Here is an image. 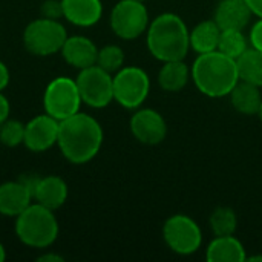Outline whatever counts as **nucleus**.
Returning a JSON list of instances; mask_svg holds the SVG:
<instances>
[{"instance_id": "nucleus-18", "label": "nucleus", "mask_w": 262, "mask_h": 262, "mask_svg": "<svg viewBox=\"0 0 262 262\" xmlns=\"http://www.w3.org/2000/svg\"><path fill=\"white\" fill-rule=\"evenodd\" d=\"M206 259L209 262H244L247 261L246 247L235 235L215 236L207 246Z\"/></svg>"}, {"instance_id": "nucleus-20", "label": "nucleus", "mask_w": 262, "mask_h": 262, "mask_svg": "<svg viewBox=\"0 0 262 262\" xmlns=\"http://www.w3.org/2000/svg\"><path fill=\"white\" fill-rule=\"evenodd\" d=\"M232 107L243 115H258L262 103L261 88L239 80L229 94Z\"/></svg>"}, {"instance_id": "nucleus-21", "label": "nucleus", "mask_w": 262, "mask_h": 262, "mask_svg": "<svg viewBox=\"0 0 262 262\" xmlns=\"http://www.w3.org/2000/svg\"><path fill=\"white\" fill-rule=\"evenodd\" d=\"M190 78V68L186 64L184 60L164 61L161 69L158 71V84L166 92L183 91Z\"/></svg>"}, {"instance_id": "nucleus-11", "label": "nucleus", "mask_w": 262, "mask_h": 262, "mask_svg": "<svg viewBox=\"0 0 262 262\" xmlns=\"http://www.w3.org/2000/svg\"><path fill=\"white\" fill-rule=\"evenodd\" d=\"M130 134L144 146H157L167 137V123L164 117L150 107H138L129 121Z\"/></svg>"}, {"instance_id": "nucleus-34", "label": "nucleus", "mask_w": 262, "mask_h": 262, "mask_svg": "<svg viewBox=\"0 0 262 262\" xmlns=\"http://www.w3.org/2000/svg\"><path fill=\"white\" fill-rule=\"evenodd\" d=\"M5 259H6V250H5L3 244L0 243V262H3Z\"/></svg>"}, {"instance_id": "nucleus-23", "label": "nucleus", "mask_w": 262, "mask_h": 262, "mask_svg": "<svg viewBox=\"0 0 262 262\" xmlns=\"http://www.w3.org/2000/svg\"><path fill=\"white\" fill-rule=\"evenodd\" d=\"M210 230L215 236H227L235 235L238 229V216L232 207L220 206L216 207L209 218Z\"/></svg>"}, {"instance_id": "nucleus-30", "label": "nucleus", "mask_w": 262, "mask_h": 262, "mask_svg": "<svg viewBox=\"0 0 262 262\" xmlns=\"http://www.w3.org/2000/svg\"><path fill=\"white\" fill-rule=\"evenodd\" d=\"M9 69L8 66L0 60V91H3L5 88H8L9 84Z\"/></svg>"}, {"instance_id": "nucleus-22", "label": "nucleus", "mask_w": 262, "mask_h": 262, "mask_svg": "<svg viewBox=\"0 0 262 262\" xmlns=\"http://www.w3.org/2000/svg\"><path fill=\"white\" fill-rule=\"evenodd\" d=\"M239 80L262 88V51L253 46L247 48L236 60Z\"/></svg>"}, {"instance_id": "nucleus-15", "label": "nucleus", "mask_w": 262, "mask_h": 262, "mask_svg": "<svg viewBox=\"0 0 262 262\" xmlns=\"http://www.w3.org/2000/svg\"><path fill=\"white\" fill-rule=\"evenodd\" d=\"M253 12L246 0H220L213 20L221 29H244L252 18Z\"/></svg>"}, {"instance_id": "nucleus-17", "label": "nucleus", "mask_w": 262, "mask_h": 262, "mask_svg": "<svg viewBox=\"0 0 262 262\" xmlns=\"http://www.w3.org/2000/svg\"><path fill=\"white\" fill-rule=\"evenodd\" d=\"M68 195L69 190L66 181L57 175L40 177L34 189V201L54 212L66 203Z\"/></svg>"}, {"instance_id": "nucleus-7", "label": "nucleus", "mask_w": 262, "mask_h": 262, "mask_svg": "<svg viewBox=\"0 0 262 262\" xmlns=\"http://www.w3.org/2000/svg\"><path fill=\"white\" fill-rule=\"evenodd\" d=\"M150 92V78L140 66H123L114 75V100L124 109L141 107Z\"/></svg>"}, {"instance_id": "nucleus-13", "label": "nucleus", "mask_w": 262, "mask_h": 262, "mask_svg": "<svg viewBox=\"0 0 262 262\" xmlns=\"http://www.w3.org/2000/svg\"><path fill=\"white\" fill-rule=\"evenodd\" d=\"M32 192L21 181H6L0 184V215L17 218L25 209L32 204Z\"/></svg>"}, {"instance_id": "nucleus-26", "label": "nucleus", "mask_w": 262, "mask_h": 262, "mask_svg": "<svg viewBox=\"0 0 262 262\" xmlns=\"http://www.w3.org/2000/svg\"><path fill=\"white\" fill-rule=\"evenodd\" d=\"M25 140V124L18 120L8 118L0 124V144L6 147H17L23 144Z\"/></svg>"}, {"instance_id": "nucleus-19", "label": "nucleus", "mask_w": 262, "mask_h": 262, "mask_svg": "<svg viewBox=\"0 0 262 262\" xmlns=\"http://www.w3.org/2000/svg\"><path fill=\"white\" fill-rule=\"evenodd\" d=\"M220 25L212 20H203L198 25H195L189 31V41L190 49L196 54H206L212 51H218L220 35H221Z\"/></svg>"}, {"instance_id": "nucleus-31", "label": "nucleus", "mask_w": 262, "mask_h": 262, "mask_svg": "<svg viewBox=\"0 0 262 262\" xmlns=\"http://www.w3.org/2000/svg\"><path fill=\"white\" fill-rule=\"evenodd\" d=\"M249 8L252 9L253 15H256L258 18H262V0H246Z\"/></svg>"}, {"instance_id": "nucleus-24", "label": "nucleus", "mask_w": 262, "mask_h": 262, "mask_svg": "<svg viewBox=\"0 0 262 262\" xmlns=\"http://www.w3.org/2000/svg\"><path fill=\"white\" fill-rule=\"evenodd\" d=\"M247 48H249V41L243 29H223L221 31L220 43H218L220 52L226 54L227 57L233 60H238Z\"/></svg>"}, {"instance_id": "nucleus-1", "label": "nucleus", "mask_w": 262, "mask_h": 262, "mask_svg": "<svg viewBox=\"0 0 262 262\" xmlns=\"http://www.w3.org/2000/svg\"><path fill=\"white\" fill-rule=\"evenodd\" d=\"M103 127L89 114L77 112L60 121L57 146L61 155L72 164L92 161L103 146Z\"/></svg>"}, {"instance_id": "nucleus-10", "label": "nucleus", "mask_w": 262, "mask_h": 262, "mask_svg": "<svg viewBox=\"0 0 262 262\" xmlns=\"http://www.w3.org/2000/svg\"><path fill=\"white\" fill-rule=\"evenodd\" d=\"M81 101L94 109H103L114 101V77L98 64L80 69L77 78Z\"/></svg>"}, {"instance_id": "nucleus-32", "label": "nucleus", "mask_w": 262, "mask_h": 262, "mask_svg": "<svg viewBox=\"0 0 262 262\" xmlns=\"http://www.w3.org/2000/svg\"><path fill=\"white\" fill-rule=\"evenodd\" d=\"M37 259H38L40 262H63L64 261V258H63V256H60V255H54V253H45V255L38 256Z\"/></svg>"}, {"instance_id": "nucleus-4", "label": "nucleus", "mask_w": 262, "mask_h": 262, "mask_svg": "<svg viewBox=\"0 0 262 262\" xmlns=\"http://www.w3.org/2000/svg\"><path fill=\"white\" fill-rule=\"evenodd\" d=\"M58 221L54 210L34 203L15 218V235L32 249H48L58 238Z\"/></svg>"}, {"instance_id": "nucleus-36", "label": "nucleus", "mask_w": 262, "mask_h": 262, "mask_svg": "<svg viewBox=\"0 0 262 262\" xmlns=\"http://www.w3.org/2000/svg\"><path fill=\"white\" fill-rule=\"evenodd\" d=\"M138 2H146V0H138Z\"/></svg>"}, {"instance_id": "nucleus-9", "label": "nucleus", "mask_w": 262, "mask_h": 262, "mask_svg": "<svg viewBox=\"0 0 262 262\" xmlns=\"http://www.w3.org/2000/svg\"><path fill=\"white\" fill-rule=\"evenodd\" d=\"M112 32L121 40H135L149 28V11L144 2L120 0L111 11L109 17Z\"/></svg>"}, {"instance_id": "nucleus-6", "label": "nucleus", "mask_w": 262, "mask_h": 262, "mask_svg": "<svg viewBox=\"0 0 262 262\" xmlns=\"http://www.w3.org/2000/svg\"><path fill=\"white\" fill-rule=\"evenodd\" d=\"M163 239L180 256H190L201 249L203 232L198 223L184 213H175L164 221Z\"/></svg>"}, {"instance_id": "nucleus-3", "label": "nucleus", "mask_w": 262, "mask_h": 262, "mask_svg": "<svg viewBox=\"0 0 262 262\" xmlns=\"http://www.w3.org/2000/svg\"><path fill=\"white\" fill-rule=\"evenodd\" d=\"M146 45L150 55L161 63L184 60L190 51L189 28L178 14L163 12L149 23Z\"/></svg>"}, {"instance_id": "nucleus-12", "label": "nucleus", "mask_w": 262, "mask_h": 262, "mask_svg": "<svg viewBox=\"0 0 262 262\" xmlns=\"http://www.w3.org/2000/svg\"><path fill=\"white\" fill-rule=\"evenodd\" d=\"M58 127L60 121L48 115L46 112L43 115H37L25 124L23 144L31 152H45L57 144Z\"/></svg>"}, {"instance_id": "nucleus-25", "label": "nucleus", "mask_w": 262, "mask_h": 262, "mask_svg": "<svg viewBox=\"0 0 262 262\" xmlns=\"http://www.w3.org/2000/svg\"><path fill=\"white\" fill-rule=\"evenodd\" d=\"M97 64L109 74H115L124 66V51L118 45H106L98 49Z\"/></svg>"}, {"instance_id": "nucleus-35", "label": "nucleus", "mask_w": 262, "mask_h": 262, "mask_svg": "<svg viewBox=\"0 0 262 262\" xmlns=\"http://www.w3.org/2000/svg\"><path fill=\"white\" fill-rule=\"evenodd\" d=\"M258 117H259V120H261V123H262V103H261V107H259V112H258Z\"/></svg>"}, {"instance_id": "nucleus-14", "label": "nucleus", "mask_w": 262, "mask_h": 262, "mask_svg": "<svg viewBox=\"0 0 262 262\" xmlns=\"http://www.w3.org/2000/svg\"><path fill=\"white\" fill-rule=\"evenodd\" d=\"M60 52H61L64 61L78 71L97 64L98 48L89 37H84V35L69 37L68 35Z\"/></svg>"}, {"instance_id": "nucleus-8", "label": "nucleus", "mask_w": 262, "mask_h": 262, "mask_svg": "<svg viewBox=\"0 0 262 262\" xmlns=\"http://www.w3.org/2000/svg\"><path fill=\"white\" fill-rule=\"evenodd\" d=\"M81 103L77 81L71 77H55L48 83L43 94L45 112L58 121L80 112Z\"/></svg>"}, {"instance_id": "nucleus-33", "label": "nucleus", "mask_w": 262, "mask_h": 262, "mask_svg": "<svg viewBox=\"0 0 262 262\" xmlns=\"http://www.w3.org/2000/svg\"><path fill=\"white\" fill-rule=\"evenodd\" d=\"M247 261L262 262V255H253V256H247Z\"/></svg>"}, {"instance_id": "nucleus-27", "label": "nucleus", "mask_w": 262, "mask_h": 262, "mask_svg": "<svg viewBox=\"0 0 262 262\" xmlns=\"http://www.w3.org/2000/svg\"><path fill=\"white\" fill-rule=\"evenodd\" d=\"M41 17L58 20L63 17V6L61 0H45L41 5Z\"/></svg>"}, {"instance_id": "nucleus-5", "label": "nucleus", "mask_w": 262, "mask_h": 262, "mask_svg": "<svg viewBox=\"0 0 262 262\" xmlns=\"http://www.w3.org/2000/svg\"><path fill=\"white\" fill-rule=\"evenodd\" d=\"M66 38L68 32L60 20L46 17L32 20L23 31V45L26 51L37 57H48L60 52Z\"/></svg>"}, {"instance_id": "nucleus-29", "label": "nucleus", "mask_w": 262, "mask_h": 262, "mask_svg": "<svg viewBox=\"0 0 262 262\" xmlns=\"http://www.w3.org/2000/svg\"><path fill=\"white\" fill-rule=\"evenodd\" d=\"M9 114H11L9 100H8V98L2 94V91H0V124L9 118Z\"/></svg>"}, {"instance_id": "nucleus-28", "label": "nucleus", "mask_w": 262, "mask_h": 262, "mask_svg": "<svg viewBox=\"0 0 262 262\" xmlns=\"http://www.w3.org/2000/svg\"><path fill=\"white\" fill-rule=\"evenodd\" d=\"M250 46L262 51V18H258L250 29Z\"/></svg>"}, {"instance_id": "nucleus-2", "label": "nucleus", "mask_w": 262, "mask_h": 262, "mask_svg": "<svg viewBox=\"0 0 262 262\" xmlns=\"http://www.w3.org/2000/svg\"><path fill=\"white\" fill-rule=\"evenodd\" d=\"M192 81L196 89L210 98H224L239 81L236 60L220 51L198 54L190 66Z\"/></svg>"}, {"instance_id": "nucleus-16", "label": "nucleus", "mask_w": 262, "mask_h": 262, "mask_svg": "<svg viewBox=\"0 0 262 262\" xmlns=\"http://www.w3.org/2000/svg\"><path fill=\"white\" fill-rule=\"evenodd\" d=\"M63 17L80 28H89L103 17L101 0H61Z\"/></svg>"}]
</instances>
